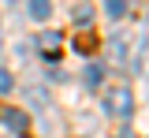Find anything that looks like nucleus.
Returning <instances> with one entry per match:
<instances>
[{
    "mask_svg": "<svg viewBox=\"0 0 149 138\" xmlns=\"http://www.w3.org/2000/svg\"><path fill=\"white\" fill-rule=\"evenodd\" d=\"M104 108H108V116L127 119L130 112H134V93H130L127 86H112L108 93H104Z\"/></svg>",
    "mask_w": 149,
    "mask_h": 138,
    "instance_id": "f257e3e1",
    "label": "nucleus"
},
{
    "mask_svg": "<svg viewBox=\"0 0 149 138\" xmlns=\"http://www.w3.org/2000/svg\"><path fill=\"white\" fill-rule=\"evenodd\" d=\"M0 123H4L8 131H15L19 138H26V135H30V119H26V112H22V108L0 105Z\"/></svg>",
    "mask_w": 149,
    "mask_h": 138,
    "instance_id": "f03ea898",
    "label": "nucleus"
},
{
    "mask_svg": "<svg viewBox=\"0 0 149 138\" xmlns=\"http://www.w3.org/2000/svg\"><path fill=\"white\" fill-rule=\"evenodd\" d=\"M60 34H56V30H49V34H41V41H37V45H41V52H45V56H56V52H60Z\"/></svg>",
    "mask_w": 149,
    "mask_h": 138,
    "instance_id": "7ed1b4c3",
    "label": "nucleus"
},
{
    "mask_svg": "<svg viewBox=\"0 0 149 138\" xmlns=\"http://www.w3.org/2000/svg\"><path fill=\"white\" fill-rule=\"evenodd\" d=\"M101 75H104V63H90V67L82 71V82H86V86H101Z\"/></svg>",
    "mask_w": 149,
    "mask_h": 138,
    "instance_id": "20e7f679",
    "label": "nucleus"
},
{
    "mask_svg": "<svg viewBox=\"0 0 149 138\" xmlns=\"http://www.w3.org/2000/svg\"><path fill=\"white\" fill-rule=\"evenodd\" d=\"M26 8H30V19H49V11H52L49 0H30Z\"/></svg>",
    "mask_w": 149,
    "mask_h": 138,
    "instance_id": "39448f33",
    "label": "nucleus"
},
{
    "mask_svg": "<svg viewBox=\"0 0 149 138\" xmlns=\"http://www.w3.org/2000/svg\"><path fill=\"white\" fill-rule=\"evenodd\" d=\"M104 11H108L112 19H119V15L127 11V0H104Z\"/></svg>",
    "mask_w": 149,
    "mask_h": 138,
    "instance_id": "423d86ee",
    "label": "nucleus"
},
{
    "mask_svg": "<svg viewBox=\"0 0 149 138\" xmlns=\"http://www.w3.org/2000/svg\"><path fill=\"white\" fill-rule=\"evenodd\" d=\"M74 22H78V26L86 30V26H90V22H93V8H86V4H82V8L74 11Z\"/></svg>",
    "mask_w": 149,
    "mask_h": 138,
    "instance_id": "0eeeda50",
    "label": "nucleus"
},
{
    "mask_svg": "<svg viewBox=\"0 0 149 138\" xmlns=\"http://www.w3.org/2000/svg\"><path fill=\"white\" fill-rule=\"evenodd\" d=\"M11 86H15V82H11V75H8V71H4V67H0V93H8V90H11Z\"/></svg>",
    "mask_w": 149,
    "mask_h": 138,
    "instance_id": "6e6552de",
    "label": "nucleus"
},
{
    "mask_svg": "<svg viewBox=\"0 0 149 138\" xmlns=\"http://www.w3.org/2000/svg\"><path fill=\"white\" fill-rule=\"evenodd\" d=\"M74 49H78V52H93V38H90V34H86V38H78Z\"/></svg>",
    "mask_w": 149,
    "mask_h": 138,
    "instance_id": "1a4fd4ad",
    "label": "nucleus"
},
{
    "mask_svg": "<svg viewBox=\"0 0 149 138\" xmlns=\"http://www.w3.org/2000/svg\"><path fill=\"white\" fill-rule=\"evenodd\" d=\"M116 138H127V135H116Z\"/></svg>",
    "mask_w": 149,
    "mask_h": 138,
    "instance_id": "9d476101",
    "label": "nucleus"
}]
</instances>
